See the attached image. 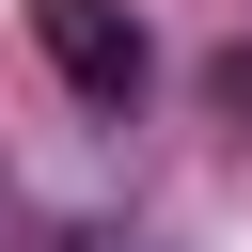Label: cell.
I'll return each mask as SVG.
<instances>
[{"label": "cell", "mask_w": 252, "mask_h": 252, "mask_svg": "<svg viewBox=\"0 0 252 252\" xmlns=\"http://www.w3.org/2000/svg\"><path fill=\"white\" fill-rule=\"evenodd\" d=\"M32 47L63 63L79 110H126V94H142V16H126V0H32Z\"/></svg>", "instance_id": "6da1fadb"}, {"label": "cell", "mask_w": 252, "mask_h": 252, "mask_svg": "<svg viewBox=\"0 0 252 252\" xmlns=\"http://www.w3.org/2000/svg\"><path fill=\"white\" fill-rule=\"evenodd\" d=\"M205 94H220V126H252V47H220V63H205Z\"/></svg>", "instance_id": "7a4b0ae2"}, {"label": "cell", "mask_w": 252, "mask_h": 252, "mask_svg": "<svg viewBox=\"0 0 252 252\" xmlns=\"http://www.w3.org/2000/svg\"><path fill=\"white\" fill-rule=\"evenodd\" d=\"M47 252H142V236H110V220H79V236H47Z\"/></svg>", "instance_id": "3957f363"}]
</instances>
